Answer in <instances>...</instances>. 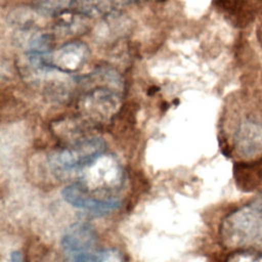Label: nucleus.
<instances>
[{
    "label": "nucleus",
    "mask_w": 262,
    "mask_h": 262,
    "mask_svg": "<svg viewBox=\"0 0 262 262\" xmlns=\"http://www.w3.org/2000/svg\"><path fill=\"white\" fill-rule=\"evenodd\" d=\"M220 238L231 249H262V204L257 201L229 213L221 222Z\"/></svg>",
    "instance_id": "1"
},
{
    "label": "nucleus",
    "mask_w": 262,
    "mask_h": 262,
    "mask_svg": "<svg viewBox=\"0 0 262 262\" xmlns=\"http://www.w3.org/2000/svg\"><path fill=\"white\" fill-rule=\"evenodd\" d=\"M105 149L106 143L102 138L90 136L52 152L48 157V163L56 173L84 171L102 157Z\"/></svg>",
    "instance_id": "2"
},
{
    "label": "nucleus",
    "mask_w": 262,
    "mask_h": 262,
    "mask_svg": "<svg viewBox=\"0 0 262 262\" xmlns=\"http://www.w3.org/2000/svg\"><path fill=\"white\" fill-rule=\"evenodd\" d=\"M61 249L69 262H98L102 253L95 228L86 222H76L66 229Z\"/></svg>",
    "instance_id": "3"
},
{
    "label": "nucleus",
    "mask_w": 262,
    "mask_h": 262,
    "mask_svg": "<svg viewBox=\"0 0 262 262\" xmlns=\"http://www.w3.org/2000/svg\"><path fill=\"white\" fill-rule=\"evenodd\" d=\"M61 194L63 200L72 207L96 216L108 214L122 207V201L117 195H98L89 190L80 180L67 185Z\"/></svg>",
    "instance_id": "4"
},
{
    "label": "nucleus",
    "mask_w": 262,
    "mask_h": 262,
    "mask_svg": "<svg viewBox=\"0 0 262 262\" xmlns=\"http://www.w3.org/2000/svg\"><path fill=\"white\" fill-rule=\"evenodd\" d=\"M119 105L120 99L116 92L105 87H99L83 97L80 107L87 119L100 123L113 117Z\"/></svg>",
    "instance_id": "5"
},
{
    "label": "nucleus",
    "mask_w": 262,
    "mask_h": 262,
    "mask_svg": "<svg viewBox=\"0 0 262 262\" xmlns=\"http://www.w3.org/2000/svg\"><path fill=\"white\" fill-rule=\"evenodd\" d=\"M234 149L245 159L262 157V124L245 121L237 127L234 138Z\"/></svg>",
    "instance_id": "6"
},
{
    "label": "nucleus",
    "mask_w": 262,
    "mask_h": 262,
    "mask_svg": "<svg viewBox=\"0 0 262 262\" xmlns=\"http://www.w3.org/2000/svg\"><path fill=\"white\" fill-rule=\"evenodd\" d=\"M88 48L82 42H70L61 46L57 51L52 52L50 57V69L63 73L78 71L87 59Z\"/></svg>",
    "instance_id": "7"
},
{
    "label": "nucleus",
    "mask_w": 262,
    "mask_h": 262,
    "mask_svg": "<svg viewBox=\"0 0 262 262\" xmlns=\"http://www.w3.org/2000/svg\"><path fill=\"white\" fill-rule=\"evenodd\" d=\"M74 5V0H38V9L47 15L57 16L67 12Z\"/></svg>",
    "instance_id": "8"
},
{
    "label": "nucleus",
    "mask_w": 262,
    "mask_h": 262,
    "mask_svg": "<svg viewBox=\"0 0 262 262\" xmlns=\"http://www.w3.org/2000/svg\"><path fill=\"white\" fill-rule=\"evenodd\" d=\"M225 262H262V252L256 249H238L231 253Z\"/></svg>",
    "instance_id": "9"
},
{
    "label": "nucleus",
    "mask_w": 262,
    "mask_h": 262,
    "mask_svg": "<svg viewBox=\"0 0 262 262\" xmlns=\"http://www.w3.org/2000/svg\"><path fill=\"white\" fill-rule=\"evenodd\" d=\"M10 262H25L24 256L19 251H12L9 255Z\"/></svg>",
    "instance_id": "10"
},
{
    "label": "nucleus",
    "mask_w": 262,
    "mask_h": 262,
    "mask_svg": "<svg viewBox=\"0 0 262 262\" xmlns=\"http://www.w3.org/2000/svg\"><path fill=\"white\" fill-rule=\"evenodd\" d=\"M135 1H140V0H116L117 4L118 3H125V2H135Z\"/></svg>",
    "instance_id": "11"
},
{
    "label": "nucleus",
    "mask_w": 262,
    "mask_h": 262,
    "mask_svg": "<svg viewBox=\"0 0 262 262\" xmlns=\"http://www.w3.org/2000/svg\"><path fill=\"white\" fill-rule=\"evenodd\" d=\"M255 201H257V202H259L260 204H262V193H261L259 196H257V199H256Z\"/></svg>",
    "instance_id": "12"
},
{
    "label": "nucleus",
    "mask_w": 262,
    "mask_h": 262,
    "mask_svg": "<svg viewBox=\"0 0 262 262\" xmlns=\"http://www.w3.org/2000/svg\"><path fill=\"white\" fill-rule=\"evenodd\" d=\"M259 35H260V41L262 42V30H260V32H259Z\"/></svg>",
    "instance_id": "13"
},
{
    "label": "nucleus",
    "mask_w": 262,
    "mask_h": 262,
    "mask_svg": "<svg viewBox=\"0 0 262 262\" xmlns=\"http://www.w3.org/2000/svg\"><path fill=\"white\" fill-rule=\"evenodd\" d=\"M258 1H262V0H258Z\"/></svg>",
    "instance_id": "14"
}]
</instances>
